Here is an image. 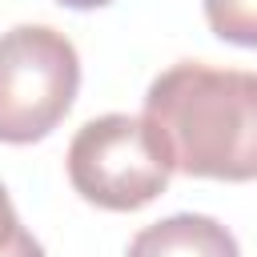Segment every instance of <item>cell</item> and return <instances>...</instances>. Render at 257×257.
<instances>
[{
  "instance_id": "1",
  "label": "cell",
  "mask_w": 257,
  "mask_h": 257,
  "mask_svg": "<svg viewBox=\"0 0 257 257\" xmlns=\"http://www.w3.org/2000/svg\"><path fill=\"white\" fill-rule=\"evenodd\" d=\"M145 120L173 173L257 181V72L181 60L149 84Z\"/></svg>"
},
{
  "instance_id": "2",
  "label": "cell",
  "mask_w": 257,
  "mask_h": 257,
  "mask_svg": "<svg viewBox=\"0 0 257 257\" xmlns=\"http://www.w3.org/2000/svg\"><path fill=\"white\" fill-rule=\"evenodd\" d=\"M173 161L145 116L108 112L88 124L68 145L72 189L100 209L133 213L169 189Z\"/></svg>"
},
{
  "instance_id": "3",
  "label": "cell",
  "mask_w": 257,
  "mask_h": 257,
  "mask_svg": "<svg viewBox=\"0 0 257 257\" xmlns=\"http://www.w3.org/2000/svg\"><path fill=\"white\" fill-rule=\"evenodd\" d=\"M80 88V60L64 32L16 24L0 36V141L32 145L48 137Z\"/></svg>"
},
{
  "instance_id": "4",
  "label": "cell",
  "mask_w": 257,
  "mask_h": 257,
  "mask_svg": "<svg viewBox=\"0 0 257 257\" xmlns=\"http://www.w3.org/2000/svg\"><path fill=\"white\" fill-rule=\"evenodd\" d=\"M124 257H241V249L221 221L205 213H177L145 225L128 241Z\"/></svg>"
},
{
  "instance_id": "5",
  "label": "cell",
  "mask_w": 257,
  "mask_h": 257,
  "mask_svg": "<svg viewBox=\"0 0 257 257\" xmlns=\"http://www.w3.org/2000/svg\"><path fill=\"white\" fill-rule=\"evenodd\" d=\"M205 20L221 40L257 48V0H205Z\"/></svg>"
},
{
  "instance_id": "6",
  "label": "cell",
  "mask_w": 257,
  "mask_h": 257,
  "mask_svg": "<svg viewBox=\"0 0 257 257\" xmlns=\"http://www.w3.org/2000/svg\"><path fill=\"white\" fill-rule=\"evenodd\" d=\"M24 225H20V217H16V209H12V201H8V193H4V185H0V249L4 245H12V237L20 233Z\"/></svg>"
},
{
  "instance_id": "7",
  "label": "cell",
  "mask_w": 257,
  "mask_h": 257,
  "mask_svg": "<svg viewBox=\"0 0 257 257\" xmlns=\"http://www.w3.org/2000/svg\"><path fill=\"white\" fill-rule=\"evenodd\" d=\"M0 257H44V249H40V241H36L28 229H20V233L12 237V245L0 249Z\"/></svg>"
},
{
  "instance_id": "8",
  "label": "cell",
  "mask_w": 257,
  "mask_h": 257,
  "mask_svg": "<svg viewBox=\"0 0 257 257\" xmlns=\"http://www.w3.org/2000/svg\"><path fill=\"white\" fill-rule=\"evenodd\" d=\"M56 4H64V8H104L112 0H56Z\"/></svg>"
}]
</instances>
